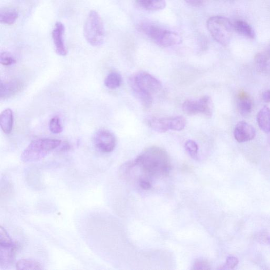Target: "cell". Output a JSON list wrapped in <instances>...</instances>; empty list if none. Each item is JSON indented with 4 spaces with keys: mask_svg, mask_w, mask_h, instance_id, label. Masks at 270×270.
<instances>
[{
    "mask_svg": "<svg viewBox=\"0 0 270 270\" xmlns=\"http://www.w3.org/2000/svg\"><path fill=\"white\" fill-rule=\"evenodd\" d=\"M190 5L198 6L203 4V0H185Z\"/></svg>",
    "mask_w": 270,
    "mask_h": 270,
    "instance_id": "33",
    "label": "cell"
},
{
    "mask_svg": "<svg viewBox=\"0 0 270 270\" xmlns=\"http://www.w3.org/2000/svg\"><path fill=\"white\" fill-rule=\"evenodd\" d=\"M239 264V260L233 256H229L227 258L226 264L222 269H233Z\"/></svg>",
    "mask_w": 270,
    "mask_h": 270,
    "instance_id": "30",
    "label": "cell"
},
{
    "mask_svg": "<svg viewBox=\"0 0 270 270\" xmlns=\"http://www.w3.org/2000/svg\"><path fill=\"white\" fill-rule=\"evenodd\" d=\"M93 144L102 153H108L113 152L116 145L114 135L107 130H101L94 134Z\"/></svg>",
    "mask_w": 270,
    "mask_h": 270,
    "instance_id": "7",
    "label": "cell"
},
{
    "mask_svg": "<svg viewBox=\"0 0 270 270\" xmlns=\"http://www.w3.org/2000/svg\"><path fill=\"white\" fill-rule=\"evenodd\" d=\"M182 110L187 115L193 116L198 114L196 108V100H187L182 104Z\"/></svg>",
    "mask_w": 270,
    "mask_h": 270,
    "instance_id": "25",
    "label": "cell"
},
{
    "mask_svg": "<svg viewBox=\"0 0 270 270\" xmlns=\"http://www.w3.org/2000/svg\"><path fill=\"white\" fill-rule=\"evenodd\" d=\"M130 84L137 86L152 96L162 89L161 83L157 78L146 72H140L133 76L130 79Z\"/></svg>",
    "mask_w": 270,
    "mask_h": 270,
    "instance_id": "6",
    "label": "cell"
},
{
    "mask_svg": "<svg viewBox=\"0 0 270 270\" xmlns=\"http://www.w3.org/2000/svg\"><path fill=\"white\" fill-rule=\"evenodd\" d=\"M263 98L266 102H270V90H268L263 93Z\"/></svg>",
    "mask_w": 270,
    "mask_h": 270,
    "instance_id": "34",
    "label": "cell"
},
{
    "mask_svg": "<svg viewBox=\"0 0 270 270\" xmlns=\"http://www.w3.org/2000/svg\"><path fill=\"white\" fill-rule=\"evenodd\" d=\"M15 61L13 55L9 52L4 51L0 54V63L3 66H11L13 65Z\"/></svg>",
    "mask_w": 270,
    "mask_h": 270,
    "instance_id": "28",
    "label": "cell"
},
{
    "mask_svg": "<svg viewBox=\"0 0 270 270\" xmlns=\"http://www.w3.org/2000/svg\"><path fill=\"white\" fill-rule=\"evenodd\" d=\"M131 87L133 91L135 96L140 102L143 107L146 109L152 107L153 98L152 95L142 90L137 86L130 84Z\"/></svg>",
    "mask_w": 270,
    "mask_h": 270,
    "instance_id": "12",
    "label": "cell"
},
{
    "mask_svg": "<svg viewBox=\"0 0 270 270\" xmlns=\"http://www.w3.org/2000/svg\"><path fill=\"white\" fill-rule=\"evenodd\" d=\"M185 149L188 154L194 159L198 156V146L197 143L193 140H188L185 144Z\"/></svg>",
    "mask_w": 270,
    "mask_h": 270,
    "instance_id": "26",
    "label": "cell"
},
{
    "mask_svg": "<svg viewBox=\"0 0 270 270\" xmlns=\"http://www.w3.org/2000/svg\"><path fill=\"white\" fill-rule=\"evenodd\" d=\"M137 2L143 9L152 11L163 10L166 5L165 0H137Z\"/></svg>",
    "mask_w": 270,
    "mask_h": 270,
    "instance_id": "19",
    "label": "cell"
},
{
    "mask_svg": "<svg viewBox=\"0 0 270 270\" xmlns=\"http://www.w3.org/2000/svg\"><path fill=\"white\" fill-rule=\"evenodd\" d=\"M61 141L54 139H39L33 140L24 150L21 160L25 163H33L41 161L52 150L58 148Z\"/></svg>",
    "mask_w": 270,
    "mask_h": 270,
    "instance_id": "2",
    "label": "cell"
},
{
    "mask_svg": "<svg viewBox=\"0 0 270 270\" xmlns=\"http://www.w3.org/2000/svg\"><path fill=\"white\" fill-rule=\"evenodd\" d=\"M208 30L213 38L220 44L227 46L231 42L233 25L226 18L214 16L207 22Z\"/></svg>",
    "mask_w": 270,
    "mask_h": 270,
    "instance_id": "4",
    "label": "cell"
},
{
    "mask_svg": "<svg viewBox=\"0 0 270 270\" xmlns=\"http://www.w3.org/2000/svg\"><path fill=\"white\" fill-rule=\"evenodd\" d=\"M122 83V77L120 74L116 72L110 73L105 78V86L110 90L118 88Z\"/></svg>",
    "mask_w": 270,
    "mask_h": 270,
    "instance_id": "21",
    "label": "cell"
},
{
    "mask_svg": "<svg viewBox=\"0 0 270 270\" xmlns=\"http://www.w3.org/2000/svg\"><path fill=\"white\" fill-rule=\"evenodd\" d=\"M139 185L140 187L145 190L149 189L152 187V182L147 178L142 177L139 179Z\"/></svg>",
    "mask_w": 270,
    "mask_h": 270,
    "instance_id": "32",
    "label": "cell"
},
{
    "mask_svg": "<svg viewBox=\"0 0 270 270\" xmlns=\"http://www.w3.org/2000/svg\"><path fill=\"white\" fill-rule=\"evenodd\" d=\"M22 88V84L18 81L0 83V98L6 99L18 93Z\"/></svg>",
    "mask_w": 270,
    "mask_h": 270,
    "instance_id": "10",
    "label": "cell"
},
{
    "mask_svg": "<svg viewBox=\"0 0 270 270\" xmlns=\"http://www.w3.org/2000/svg\"><path fill=\"white\" fill-rule=\"evenodd\" d=\"M13 193V187L11 182L6 179L2 181L1 184V198H9Z\"/></svg>",
    "mask_w": 270,
    "mask_h": 270,
    "instance_id": "24",
    "label": "cell"
},
{
    "mask_svg": "<svg viewBox=\"0 0 270 270\" xmlns=\"http://www.w3.org/2000/svg\"><path fill=\"white\" fill-rule=\"evenodd\" d=\"M15 245L6 230L2 227H0V246L9 247Z\"/></svg>",
    "mask_w": 270,
    "mask_h": 270,
    "instance_id": "27",
    "label": "cell"
},
{
    "mask_svg": "<svg viewBox=\"0 0 270 270\" xmlns=\"http://www.w3.org/2000/svg\"><path fill=\"white\" fill-rule=\"evenodd\" d=\"M140 29L155 44L162 46H171L181 42L180 37L177 34L150 24H142Z\"/></svg>",
    "mask_w": 270,
    "mask_h": 270,
    "instance_id": "5",
    "label": "cell"
},
{
    "mask_svg": "<svg viewBox=\"0 0 270 270\" xmlns=\"http://www.w3.org/2000/svg\"><path fill=\"white\" fill-rule=\"evenodd\" d=\"M0 266L2 267L10 265L14 260L17 246L14 245L9 247L0 246Z\"/></svg>",
    "mask_w": 270,
    "mask_h": 270,
    "instance_id": "11",
    "label": "cell"
},
{
    "mask_svg": "<svg viewBox=\"0 0 270 270\" xmlns=\"http://www.w3.org/2000/svg\"><path fill=\"white\" fill-rule=\"evenodd\" d=\"M233 28L238 34L250 39L256 37L255 30L249 23L242 20L236 21L233 25Z\"/></svg>",
    "mask_w": 270,
    "mask_h": 270,
    "instance_id": "18",
    "label": "cell"
},
{
    "mask_svg": "<svg viewBox=\"0 0 270 270\" xmlns=\"http://www.w3.org/2000/svg\"><path fill=\"white\" fill-rule=\"evenodd\" d=\"M210 265L208 262L202 260H197L193 265V270H209L210 269Z\"/></svg>",
    "mask_w": 270,
    "mask_h": 270,
    "instance_id": "31",
    "label": "cell"
},
{
    "mask_svg": "<svg viewBox=\"0 0 270 270\" xmlns=\"http://www.w3.org/2000/svg\"><path fill=\"white\" fill-rule=\"evenodd\" d=\"M151 129L158 133H164L170 130V118H153L149 121Z\"/></svg>",
    "mask_w": 270,
    "mask_h": 270,
    "instance_id": "15",
    "label": "cell"
},
{
    "mask_svg": "<svg viewBox=\"0 0 270 270\" xmlns=\"http://www.w3.org/2000/svg\"><path fill=\"white\" fill-rule=\"evenodd\" d=\"M13 114L11 109L7 108L3 111L0 115V126L5 134L11 133L13 125Z\"/></svg>",
    "mask_w": 270,
    "mask_h": 270,
    "instance_id": "13",
    "label": "cell"
},
{
    "mask_svg": "<svg viewBox=\"0 0 270 270\" xmlns=\"http://www.w3.org/2000/svg\"><path fill=\"white\" fill-rule=\"evenodd\" d=\"M65 27L60 22L55 23L52 32V38L55 52L61 56H66L68 51L64 41Z\"/></svg>",
    "mask_w": 270,
    "mask_h": 270,
    "instance_id": "8",
    "label": "cell"
},
{
    "mask_svg": "<svg viewBox=\"0 0 270 270\" xmlns=\"http://www.w3.org/2000/svg\"><path fill=\"white\" fill-rule=\"evenodd\" d=\"M18 17V11L13 8L4 7L0 10V22L3 25H13Z\"/></svg>",
    "mask_w": 270,
    "mask_h": 270,
    "instance_id": "14",
    "label": "cell"
},
{
    "mask_svg": "<svg viewBox=\"0 0 270 270\" xmlns=\"http://www.w3.org/2000/svg\"><path fill=\"white\" fill-rule=\"evenodd\" d=\"M105 34L100 16L97 11L91 10L84 24V35L86 41L92 46H100L104 44Z\"/></svg>",
    "mask_w": 270,
    "mask_h": 270,
    "instance_id": "3",
    "label": "cell"
},
{
    "mask_svg": "<svg viewBox=\"0 0 270 270\" xmlns=\"http://www.w3.org/2000/svg\"><path fill=\"white\" fill-rule=\"evenodd\" d=\"M49 129L53 134H58L62 132V127L59 117H53L50 121Z\"/></svg>",
    "mask_w": 270,
    "mask_h": 270,
    "instance_id": "29",
    "label": "cell"
},
{
    "mask_svg": "<svg viewBox=\"0 0 270 270\" xmlns=\"http://www.w3.org/2000/svg\"><path fill=\"white\" fill-rule=\"evenodd\" d=\"M186 125V120L184 117L177 116L170 117V130L181 131Z\"/></svg>",
    "mask_w": 270,
    "mask_h": 270,
    "instance_id": "23",
    "label": "cell"
},
{
    "mask_svg": "<svg viewBox=\"0 0 270 270\" xmlns=\"http://www.w3.org/2000/svg\"><path fill=\"white\" fill-rule=\"evenodd\" d=\"M257 66L261 71L270 67V46L265 52L258 54L256 58Z\"/></svg>",
    "mask_w": 270,
    "mask_h": 270,
    "instance_id": "22",
    "label": "cell"
},
{
    "mask_svg": "<svg viewBox=\"0 0 270 270\" xmlns=\"http://www.w3.org/2000/svg\"><path fill=\"white\" fill-rule=\"evenodd\" d=\"M16 268L19 270H43L42 265L38 262L30 259H21L17 262Z\"/></svg>",
    "mask_w": 270,
    "mask_h": 270,
    "instance_id": "20",
    "label": "cell"
},
{
    "mask_svg": "<svg viewBox=\"0 0 270 270\" xmlns=\"http://www.w3.org/2000/svg\"><path fill=\"white\" fill-rule=\"evenodd\" d=\"M237 108L240 114L244 116H247L251 113L252 102L249 94L245 92L240 93L237 99Z\"/></svg>",
    "mask_w": 270,
    "mask_h": 270,
    "instance_id": "17",
    "label": "cell"
},
{
    "mask_svg": "<svg viewBox=\"0 0 270 270\" xmlns=\"http://www.w3.org/2000/svg\"><path fill=\"white\" fill-rule=\"evenodd\" d=\"M59 147H60V150L62 151V152H64V151L68 150L70 148V145L69 144V143L67 142H63V144H62V142H61V144Z\"/></svg>",
    "mask_w": 270,
    "mask_h": 270,
    "instance_id": "35",
    "label": "cell"
},
{
    "mask_svg": "<svg viewBox=\"0 0 270 270\" xmlns=\"http://www.w3.org/2000/svg\"><path fill=\"white\" fill-rule=\"evenodd\" d=\"M150 177L168 176L171 170L170 158L166 151L161 147L152 146L146 148L133 161Z\"/></svg>",
    "mask_w": 270,
    "mask_h": 270,
    "instance_id": "1",
    "label": "cell"
},
{
    "mask_svg": "<svg viewBox=\"0 0 270 270\" xmlns=\"http://www.w3.org/2000/svg\"><path fill=\"white\" fill-rule=\"evenodd\" d=\"M257 122L260 128L264 132L270 133V109L265 106L257 115Z\"/></svg>",
    "mask_w": 270,
    "mask_h": 270,
    "instance_id": "16",
    "label": "cell"
},
{
    "mask_svg": "<svg viewBox=\"0 0 270 270\" xmlns=\"http://www.w3.org/2000/svg\"><path fill=\"white\" fill-rule=\"evenodd\" d=\"M234 135L235 140L238 142H247L255 138L256 131L252 126L247 122L242 121L237 124Z\"/></svg>",
    "mask_w": 270,
    "mask_h": 270,
    "instance_id": "9",
    "label": "cell"
}]
</instances>
